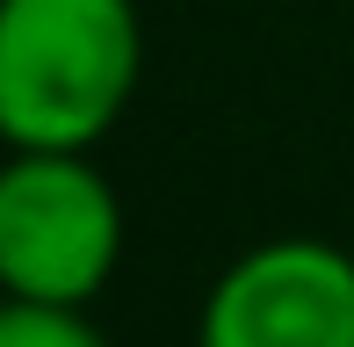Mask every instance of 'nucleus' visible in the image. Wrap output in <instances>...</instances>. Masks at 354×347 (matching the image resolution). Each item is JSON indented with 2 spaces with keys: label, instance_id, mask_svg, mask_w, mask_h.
I'll use <instances>...</instances> for the list:
<instances>
[{
  "label": "nucleus",
  "instance_id": "obj_1",
  "mask_svg": "<svg viewBox=\"0 0 354 347\" xmlns=\"http://www.w3.org/2000/svg\"><path fill=\"white\" fill-rule=\"evenodd\" d=\"M138 80V0H0V145L94 152Z\"/></svg>",
  "mask_w": 354,
  "mask_h": 347
},
{
  "label": "nucleus",
  "instance_id": "obj_4",
  "mask_svg": "<svg viewBox=\"0 0 354 347\" xmlns=\"http://www.w3.org/2000/svg\"><path fill=\"white\" fill-rule=\"evenodd\" d=\"M0 347H116L87 319V304H29L0 297Z\"/></svg>",
  "mask_w": 354,
  "mask_h": 347
},
{
  "label": "nucleus",
  "instance_id": "obj_2",
  "mask_svg": "<svg viewBox=\"0 0 354 347\" xmlns=\"http://www.w3.org/2000/svg\"><path fill=\"white\" fill-rule=\"evenodd\" d=\"M123 261V203L94 152L8 145L0 160V297L94 304Z\"/></svg>",
  "mask_w": 354,
  "mask_h": 347
},
{
  "label": "nucleus",
  "instance_id": "obj_3",
  "mask_svg": "<svg viewBox=\"0 0 354 347\" xmlns=\"http://www.w3.org/2000/svg\"><path fill=\"white\" fill-rule=\"evenodd\" d=\"M196 347H354V254L311 232L246 246L203 290Z\"/></svg>",
  "mask_w": 354,
  "mask_h": 347
}]
</instances>
